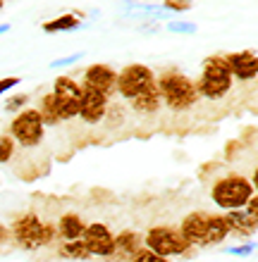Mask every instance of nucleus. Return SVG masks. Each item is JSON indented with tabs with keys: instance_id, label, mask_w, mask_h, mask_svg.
I'll return each instance as SVG.
<instances>
[{
	"instance_id": "f257e3e1",
	"label": "nucleus",
	"mask_w": 258,
	"mask_h": 262,
	"mask_svg": "<svg viewBox=\"0 0 258 262\" xmlns=\"http://www.w3.org/2000/svg\"><path fill=\"white\" fill-rule=\"evenodd\" d=\"M155 86L161 93L163 107L174 112V115L191 112L201 103L199 91H196V81L180 69H163L161 74H155Z\"/></svg>"
},
{
	"instance_id": "f03ea898",
	"label": "nucleus",
	"mask_w": 258,
	"mask_h": 262,
	"mask_svg": "<svg viewBox=\"0 0 258 262\" xmlns=\"http://www.w3.org/2000/svg\"><path fill=\"white\" fill-rule=\"evenodd\" d=\"M10 236H12V243L17 248L27 250V253H34V250L48 248L57 241V231L55 224L48 220H43L38 212L29 210V212L17 214L10 224Z\"/></svg>"
},
{
	"instance_id": "7ed1b4c3",
	"label": "nucleus",
	"mask_w": 258,
	"mask_h": 262,
	"mask_svg": "<svg viewBox=\"0 0 258 262\" xmlns=\"http://www.w3.org/2000/svg\"><path fill=\"white\" fill-rule=\"evenodd\" d=\"M196 91L201 100H210V103H220L232 93L234 89V79L230 74V67L225 62V55L215 53L208 55L201 64V76L194 79Z\"/></svg>"
},
{
	"instance_id": "20e7f679",
	"label": "nucleus",
	"mask_w": 258,
	"mask_h": 262,
	"mask_svg": "<svg viewBox=\"0 0 258 262\" xmlns=\"http://www.w3.org/2000/svg\"><path fill=\"white\" fill-rule=\"evenodd\" d=\"M256 195V184L244 174H225L217 177L210 186V200L220 212L244 210V205Z\"/></svg>"
},
{
	"instance_id": "39448f33",
	"label": "nucleus",
	"mask_w": 258,
	"mask_h": 262,
	"mask_svg": "<svg viewBox=\"0 0 258 262\" xmlns=\"http://www.w3.org/2000/svg\"><path fill=\"white\" fill-rule=\"evenodd\" d=\"M7 136L12 138L17 148H38L46 138V126H43L41 115L36 112V107H27V110L17 112L7 126Z\"/></svg>"
},
{
	"instance_id": "423d86ee",
	"label": "nucleus",
	"mask_w": 258,
	"mask_h": 262,
	"mask_svg": "<svg viewBox=\"0 0 258 262\" xmlns=\"http://www.w3.org/2000/svg\"><path fill=\"white\" fill-rule=\"evenodd\" d=\"M144 248H148L155 255L165 257V260L177 257V255H187V253L194 250L182 238L180 229L170 227V224H155V227L148 229L146 234H144Z\"/></svg>"
},
{
	"instance_id": "0eeeda50",
	"label": "nucleus",
	"mask_w": 258,
	"mask_h": 262,
	"mask_svg": "<svg viewBox=\"0 0 258 262\" xmlns=\"http://www.w3.org/2000/svg\"><path fill=\"white\" fill-rule=\"evenodd\" d=\"M155 86V72L148 64L132 62L117 72V83H115V93H117L125 103H132L136 96H141L144 91Z\"/></svg>"
},
{
	"instance_id": "6e6552de",
	"label": "nucleus",
	"mask_w": 258,
	"mask_h": 262,
	"mask_svg": "<svg viewBox=\"0 0 258 262\" xmlns=\"http://www.w3.org/2000/svg\"><path fill=\"white\" fill-rule=\"evenodd\" d=\"M82 241L86 243L91 257H101V260H110L115 253V234L112 229L103 222H91L86 224V231L82 236Z\"/></svg>"
},
{
	"instance_id": "1a4fd4ad",
	"label": "nucleus",
	"mask_w": 258,
	"mask_h": 262,
	"mask_svg": "<svg viewBox=\"0 0 258 262\" xmlns=\"http://www.w3.org/2000/svg\"><path fill=\"white\" fill-rule=\"evenodd\" d=\"M108 110H110V100L98 93L93 89H86L82 86V98H79V115L77 117L82 119V124L86 126H98L108 117Z\"/></svg>"
},
{
	"instance_id": "9d476101",
	"label": "nucleus",
	"mask_w": 258,
	"mask_h": 262,
	"mask_svg": "<svg viewBox=\"0 0 258 262\" xmlns=\"http://www.w3.org/2000/svg\"><path fill=\"white\" fill-rule=\"evenodd\" d=\"M82 86L86 89H93L98 93H103L108 100L115 96V83H117V72L105 62H96V64H89L82 74Z\"/></svg>"
},
{
	"instance_id": "9b49d317",
	"label": "nucleus",
	"mask_w": 258,
	"mask_h": 262,
	"mask_svg": "<svg viewBox=\"0 0 258 262\" xmlns=\"http://www.w3.org/2000/svg\"><path fill=\"white\" fill-rule=\"evenodd\" d=\"M225 62L230 67V74L239 83H251L258 76V57L253 50H237V53H227Z\"/></svg>"
},
{
	"instance_id": "f8f14e48",
	"label": "nucleus",
	"mask_w": 258,
	"mask_h": 262,
	"mask_svg": "<svg viewBox=\"0 0 258 262\" xmlns=\"http://www.w3.org/2000/svg\"><path fill=\"white\" fill-rule=\"evenodd\" d=\"M208 217H210V212H206V210H191L189 214L182 217L177 229H180L182 238L191 248H201L203 246V236H206V229H208Z\"/></svg>"
},
{
	"instance_id": "ddd939ff",
	"label": "nucleus",
	"mask_w": 258,
	"mask_h": 262,
	"mask_svg": "<svg viewBox=\"0 0 258 262\" xmlns=\"http://www.w3.org/2000/svg\"><path fill=\"white\" fill-rule=\"evenodd\" d=\"M144 246V234L134 231V229H122L115 234V253L110 262H129V257Z\"/></svg>"
},
{
	"instance_id": "4468645a",
	"label": "nucleus",
	"mask_w": 258,
	"mask_h": 262,
	"mask_svg": "<svg viewBox=\"0 0 258 262\" xmlns=\"http://www.w3.org/2000/svg\"><path fill=\"white\" fill-rule=\"evenodd\" d=\"M57 241H79L86 231V222L79 212H63L55 222Z\"/></svg>"
},
{
	"instance_id": "2eb2a0df",
	"label": "nucleus",
	"mask_w": 258,
	"mask_h": 262,
	"mask_svg": "<svg viewBox=\"0 0 258 262\" xmlns=\"http://www.w3.org/2000/svg\"><path fill=\"white\" fill-rule=\"evenodd\" d=\"M132 112H136L139 117H153L158 112L163 110V100H161V93H158V86H151L148 91H144L141 96H136L129 103Z\"/></svg>"
},
{
	"instance_id": "dca6fc26",
	"label": "nucleus",
	"mask_w": 258,
	"mask_h": 262,
	"mask_svg": "<svg viewBox=\"0 0 258 262\" xmlns=\"http://www.w3.org/2000/svg\"><path fill=\"white\" fill-rule=\"evenodd\" d=\"M227 238H230V227H227L225 214L223 212L210 214V217H208V229H206V236H203V246H201V248L223 246Z\"/></svg>"
},
{
	"instance_id": "f3484780",
	"label": "nucleus",
	"mask_w": 258,
	"mask_h": 262,
	"mask_svg": "<svg viewBox=\"0 0 258 262\" xmlns=\"http://www.w3.org/2000/svg\"><path fill=\"white\" fill-rule=\"evenodd\" d=\"M225 220H227V227H230V236H239V238H249L256 236L258 222L249 220L244 214V210H234V212H223Z\"/></svg>"
},
{
	"instance_id": "a211bd4d",
	"label": "nucleus",
	"mask_w": 258,
	"mask_h": 262,
	"mask_svg": "<svg viewBox=\"0 0 258 262\" xmlns=\"http://www.w3.org/2000/svg\"><path fill=\"white\" fill-rule=\"evenodd\" d=\"M57 100H72V103H79V98H82V83L77 79H72V76L63 74L57 76L55 81H53V91H50Z\"/></svg>"
},
{
	"instance_id": "6ab92c4d",
	"label": "nucleus",
	"mask_w": 258,
	"mask_h": 262,
	"mask_svg": "<svg viewBox=\"0 0 258 262\" xmlns=\"http://www.w3.org/2000/svg\"><path fill=\"white\" fill-rule=\"evenodd\" d=\"M77 29H82V14L79 12H67L50 21H43L46 34H63V31H77Z\"/></svg>"
},
{
	"instance_id": "aec40b11",
	"label": "nucleus",
	"mask_w": 258,
	"mask_h": 262,
	"mask_svg": "<svg viewBox=\"0 0 258 262\" xmlns=\"http://www.w3.org/2000/svg\"><path fill=\"white\" fill-rule=\"evenodd\" d=\"M36 112L41 115L43 126H60V124H63V115H60V107H57V100L53 98V93L41 96Z\"/></svg>"
},
{
	"instance_id": "412c9836",
	"label": "nucleus",
	"mask_w": 258,
	"mask_h": 262,
	"mask_svg": "<svg viewBox=\"0 0 258 262\" xmlns=\"http://www.w3.org/2000/svg\"><path fill=\"white\" fill-rule=\"evenodd\" d=\"M57 255L63 260H77V262H84L91 260V253L86 248V243L79 238V241H60L57 246Z\"/></svg>"
},
{
	"instance_id": "4be33fe9",
	"label": "nucleus",
	"mask_w": 258,
	"mask_h": 262,
	"mask_svg": "<svg viewBox=\"0 0 258 262\" xmlns=\"http://www.w3.org/2000/svg\"><path fill=\"white\" fill-rule=\"evenodd\" d=\"M14 155H17V143L7 134H0V165L12 162Z\"/></svg>"
},
{
	"instance_id": "5701e85b",
	"label": "nucleus",
	"mask_w": 258,
	"mask_h": 262,
	"mask_svg": "<svg viewBox=\"0 0 258 262\" xmlns=\"http://www.w3.org/2000/svg\"><path fill=\"white\" fill-rule=\"evenodd\" d=\"M29 100H31V96H29V93H17V96H10V98H7V103H5V112L17 115V112L27 110Z\"/></svg>"
},
{
	"instance_id": "b1692460",
	"label": "nucleus",
	"mask_w": 258,
	"mask_h": 262,
	"mask_svg": "<svg viewBox=\"0 0 258 262\" xmlns=\"http://www.w3.org/2000/svg\"><path fill=\"white\" fill-rule=\"evenodd\" d=\"M225 253L227 255H234V257H249L256 253V241H246V243H237V246H227L225 248Z\"/></svg>"
},
{
	"instance_id": "393cba45",
	"label": "nucleus",
	"mask_w": 258,
	"mask_h": 262,
	"mask_svg": "<svg viewBox=\"0 0 258 262\" xmlns=\"http://www.w3.org/2000/svg\"><path fill=\"white\" fill-rule=\"evenodd\" d=\"M165 31H170V34L194 36L196 31H199V27H196L194 21H168V24H165Z\"/></svg>"
},
{
	"instance_id": "a878e982",
	"label": "nucleus",
	"mask_w": 258,
	"mask_h": 262,
	"mask_svg": "<svg viewBox=\"0 0 258 262\" xmlns=\"http://www.w3.org/2000/svg\"><path fill=\"white\" fill-rule=\"evenodd\" d=\"M129 262H172V260H165V257L155 255V253H151L148 248H144V246H141V248L136 250L132 257H129Z\"/></svg>"
},
{
	"instance_id": "bb28decb",
	"label": "nucleus",
	"mask_w": 258,
	"mask_h": 262,
	"mask_svg": "<svg viewBox=\"0 0 258 262\" xmlns=\"http://www.w3.org/2000/svg\"><path fill=\"white\" fill-rule=\"evenodd\" d=\"M161 7L172 10V12H187V10H191V3L189 0H165Z\"/></svg>"
},
{
	"instance_id": "cd10ccee",
	"label": "nucleus",
	"mask_w": 258,
	"mask_h": 262,
	"mask_svg": "<svg viewBox=\"0 0 258 262\" xmlns=\"http://www.w3.org/2000/svg\"><path fill=\"white\" fill-rule=\"evenodd\" d=\"M79 60H84V53H74V55H67V57H57L50 62V67H67V64H74Z\"/></svg>"
},
{
	"instance_id": "c85d7f7f",
	"label": "nucleus",
	"mask_w": 258,
	"mask_h": 262,
	"mask_svg": "<svg viewBox=\"0 0 258 262\" xmlns=\"http://www.w3.org/2000/svg\"><path fill=\"white\" fill-rule=\"evenodd\" d=\"M22 79L19 76H5V79H0V96H5L7 91H12L14 86H19Z\"/></svg>"
},
{
	"instance_id": "c756f323",
	"label": "nucleus",
	"mask_w": 258,
	"mask_h": 262,
	"mask_svg": "<svg viewBox=\"0 0 258 262\" xmlns=\"http://www.w3.org/2000/svg\"><path fill=\"white\" fill-rule=\"evenodd\" d=\"M244 214L249 217V220H253V222H258V198L253 195L249 203L244 205Z\"/></svg>"
},
{
	"instance_id": "7c9ffc66",
	"label": "nucleus",
	"mask_w": 258,
	"mask_h": 262,
	"mask_svg": "<svg viewBox=\"0 0 258 262\" xmlns=\"http://www.w3.org/2000/svg\"><path fill=\"white\" fill-rule=\"evenodd\" d=\"M12 241V236H10V227L0 222V246H5V243Z\"/></svg>"
},
{
	"instance_id": "2f4dec72",
	"label": "nucleus",
	"mask_w": 258,
	"mask_h": 262,
	"mask_svg": "<svg viewBox=\"0 0 258 262\" xmlns=\"http://www.w3.org/2000/svg\"><path fill=\"white\" fill-rule=\"evenodd\" d=\"M10 29H12V24H0V36L10 34Z\"/></svg>"
},
{
	"instance_id": "473e14b6",
	"label": "nucleus",
	"mask_w": 258,
	"mask_h": 262,
	"mask_svg": "<svg viewBox=\"0 0 258 262\" xmlns=\"http://www.w3.org/2000/svg\"><path fill=\"white\" fill-rule=\"evenodd\" d=\"M3 10H5V3H3V0H0V12H3Z\"/></svg>"
},
{
	"instance_id": "72a5a7b5",
	"label": "nucleus",
	"mask_w": 258,
	"mask_h": 262,
	"mask_svg": "<svg viewBox=\"0 0 258 262\" xmlns=\"http://www.w3.org/2000/svg\"><path fill=\"white\" fill-rule=\"evenodd\" d=\"M194 262H201V260H194Z\"/></svg>"
}]
</instances>
